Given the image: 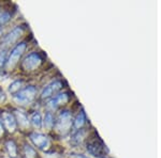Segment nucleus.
Instances as JSON below:
<instances>
[{
    "label": "nucleus",
    "mask_w": 161,
    "mask_h": 158,
    "mask_svg": "<svg viewBox=\"0 0 161 158\" xmlns=\"http://www.w3.org/2000/svg\"><path fill=\"white\" fill-rule=\"evenodd\" d=\"M7 61V53L6 51H0V72L4 69V64Z\"/></svg>",
    "instance_id": "obj_19"
},
{
    "label": "nucleus",
    "mask_w": 161,
    "mask_h": 158,
    "mask_svg": "<svg viewBox=\"0 0 161 158\" xmlns=\"http://www.w3.org/2000/svg\"><path fill=\"white\" fill-rule=\"evenodd\" d=\"M4 134H6V128H4L3 122H2L1 115H0V138H2L4 136Z\"/></svg>",
    "instance_id": "obj_20"
},
{
    "label": "nucleus",
    "mask_w": 161,
    "mask_h": 158,
    "mask_svg": "<svg viewBox=\"0 0 161 158\" xmlns=\"http://www.w3.org/2000/svg\"><path fill=\"white\" fill-rule=\"evenodd\" d=\"M70 100V95L67 92H59L55 96L50 98L45 102V109L50 112H55V111L61 109L64 106H66Z\"/></svg>",
    "instance_id": "obj_6"
},
{
    "label": "nucleus",
    "mask_w": 161,
    "mask_h": 158,
    "mask_svg": "<svg viewBox=\"0 0 161 158\" xmlns=\"http://www.w3.org/2000/svg\"><path fill=\"white\" fill-rule=\"evenodd\" d=\"M23 34H24V28L22 26H17L14 29H12L8 34H6L1 38L0 48L2 49V51H6L8 48H10L11 46L14 45Z\"/></svg>",
    "instance_id": "obj_7"
},
{
    "label": "nucleus",
    "mask_w": 161,
    "mask_h": 158,
    "mask_svg": "<svg viewBox=\"0 0 161 158\" xmlns=\"http://www.w3.org/2000/svg\"><path fill=\"white\" fill-rule=\"evenodd\" d=\"M37 95H38L37 88L32 84H29V85H25L19 93L13 95L12 97L16 105L28 106L35 102V99L37 98Z\"/></svg>",
    "instance_id": "obj_2"
},
{
    "label": "nucleus",
    "mask_w": 161,
    "mask_h": 158,
    "mask_svg": "<svg viewBox=\"0 0 161 158\" xmlns=\"http://www.w3.org/2000/svg\"><path fill=\"white\" fill-rule=\"evenodd\" d=\"M64 88V81L62 80H54V81L50 82L47 85L44 87L40 94V99L41 100H48L50 98L55 96L56 94H58L59 92Z\"/></svg>",
    "instance_id": "obj_8"
},
{
    "label": "nucleus",
    "mask_w": 161,
    "mask_h": 158,
    "mask_svg": "<svg viewBox=\"0 0 161 158\" xmlns=\"http://www.w3.org/2000/svg\"><path fill=\"white\" fill-rule=\"evenodd\" d=\"M54 121H55V116L50 111H46L45 115L43 118V127L46 130H52L54 127Z\"/></svg>",
    "instance_id": "obj_16"
},
{
    "label": "nucleus",
    "mask_w": 161,
    "mask_h": 158,
    "mask_svg": "<svg viewBox=\"0 0 161 158\" xmlns=\"http://www.w3.org/2000/svg\"><path fill=\"white\" fill-rule=\"evenodd\" d=\"M86 115H85L84 110H80L79 113L76 115V116L73 120V124H72V128H73L74 131L80 130L84 127V125L86 124Z\"/></svg>",
    "instance_id": "obj_13"
},
{
    "label": "nucleus",
    "mask_w": 161,
    "mask_h": 158,
    "mask_svg": "<svg viewBox=\"0 0 161 158\" xmlns=\"http://www.w3.org/2000/svg\"><path fill=\"white\" fill-rule=\"evenodd\" d=\"M27 49V43L26 42H19L17 43L14 47L12 48L10 55L7 57V61L4 64V69L8 72H12L15 67L17 66L20 58L24 55V53Z\"/></svg>",
    "instance_id": "obj_3"
},
{
    "label": "nucleus",
    "mask_w": 161,
    "mask_h": 158,
    "mask_svg": "<svg viewBox=\"0 0 161 158\" xmlns=\"http://www.w3.org/2000/svg\"><path fill=\"white\" fill-rule=\"evenodd\" d=\"M4 146H6L7 153L9 155L10 158H17L19 157V147H17L16 142L13 139H9L6 141L4 143Z\"/></svg>",
    "instance_id": "obj_14"
},
{
    "label": "nucleus",
    "mask_w": 161,
    "mask_h": 158,
    "mask_svg": "<svg viewBox=\"0 0 161 158\" xmlns=\"http://www.w3.org/2000/svg\"><path fill=\"white\" fill-rule=\"evenodd\" d=\"M42 63L43 58L40 55V53L32 51V53L28 54L20 62V69L24 72H33L42 65Z\"/></svg>",
    "instance_id": "obj_4"
},
{
    "label": "nucleus",
    "mask_w": 161,
    "mask_h": 158,
    "mask_svg": "<svg viewBox=\"0 0 161 158\" xmlns=\"http://www.w3.org/2000/svg\"><path fill=\"white\" fill-rule=\"evenodd\" d=\"M13 115H14L15 120H16L17 127L22 129H28V127L30 126V122H29V118H28L25 112L19 110H15Z\"/></svg>",
    "instance_id": "obj_11"
},
{
    "label": "nucleus",
    "mask_w": 161,
    "mask_h": 158,
    "mask_svg": "<svg viewBox=\"0 0 161 158\" xmlns=\"http://www.w3.org/2000/svg\"><path fill=\"white\" fill-rule=\"evenodd\" d=\"M72 124H73L72 113L67 109H62L55 118L53 129L59 137H66L71 131Z\"/></svg>",
    "instance_id": "obj_1"
},
{
    "label": "nucleus",
    "mask_w": 161,
    "mask_h": 158,
    "mask_svg": "<svg viewBox=\"0 0 161 158\" xmlns=\"http://www.w3.org/2000/svg\"><path fill=\"white\" fill-rule=\"evenodd\" d=\"M24 87H25L24 81H23L22 79H16L9 85V92L11 93V95L13 96V95H15L16 93H19Z\"/></svg>",
    "instance_id": "obj_17"
},
{
    "label": "nucleus",
    "mask_w": 161,
    "mask_h": 158,
    "mask_svg": "<svg viewBox=\"0 0 161 158\" xmlns=\"http://www.w3.org/2000/svg\"><path fill=\"white\" fill-rule=\"evenodd\" d=\"M6 99H7V96H6V94H4V91L0 88V104L4 103Z\"/></svg>",
    "instance_id": "obj_21"
},
{
    "label": "nucleus",
    "mask_w": 161,
    "mask_h": 158,
    "mask_svg": "<svg viewBox=\"0 0 161 158\" xmlns=\"http://www.w3.org/2000/svg\"><path fill=\"white\" fill-rule=\"evenodd\" d=\"M2 119V122H3V125L6 130H8L9 133H15L17 129V123L16 120H15V116L13 115V112H10V111H2L0 113Z\"/></svg>",
    "instance_id": "obj_10"
},
{
    "label": "nucleus",
    "mask_w": 161,
    "mask_h": 158,
    "mask_svg": "<svg viewBox=\"0 0 161 158\" xmlns=\"http://www.w3.org/2000/svg\"><path fill=\"white\" fill-rule=\"evenodd\" d=\"M29 122L30 125L35 129H37V130H40V129L43 128V118L42 115L40 113V111H33L30 115Z\"/></svg>",
    "instance_id": "obj_12"
},
{
    "label": "nucleus",
    "mask_w": 161,
    "mask_h": 158,
    "mask_svg": "<svg viewBox=\"0 0 161 158\" xmlns=\"http://www.w3.org/2000/svg\"><path fill=\"white\" fill-rule=\"evenodd\" d=\"M2 35H3V31H2V29L0 28V38H2Z\"/></svg>",
    "instance_id": "obj_23"
},
{
    "label": "nucleus",
    "mask_w": 161,
    "mask_h": 158,
    "mask_svg": "<svg viewBox=\"0 0 161 158\" xmlns=\"http://www.w3.org/2000/svg\"><path fill=\"white\" fill-rule=\"evenodd\" d=\"M11 13L8 11H3L0 13V27H3L4 25L8 24V23L11 20Z\"/></svg>",
    "instance_id": "obj_18"
},
{
    "label": "nucleus",
    "mask_w": 161,
    "mask_h": 158,
    "mask_svg": "<svg viewBox=\"0 0 161 158\" xmlns=\"http://www.w3.org/2000/svg\"><path fill=\"white\" fill-rule=\"evenodd\" d=\"M71 157L72 158H88L86 156H84V155H80V154H72Z\"/></svg>",
    "instance_id": "obj_22"
},
{
    "label": "nucleus",
    "mask_w": 161,
    "mask_h": 158,
    "mask_svg": "<svg viewBox=\"0 0 161 158\" xmlns=\"http://www.w3.org/2000/svg\"><path fill=\"white\" fill-rule=\"evenodd\" d=\"M29 139L33 145L43 152L48 151V149L51 147V139L44 134L32 131L29 134Z\"/></svg>",
    "instance_id": "obj_9"
},
{
    "label": "nucleus",
    "mask_w": 161,
    "mask_h": 158,
    "mask_svg": "<svg viewBox=\"0 0 161 158\" xmlns=\"http://www.w3.org/2000/svg\"><path fill=\"white\" fill-rule=\"evenodd\" d=\"M38 152L30 144L24 143L22 149V158H38Z\"/></svg>",
    "instance_id": "obj_15"
},
{
    "label": "nucleus",
    "mask_w": 161,
    "mask_h": 158,
    "mask_svg": "<svg viewBox=\"0 0 161 158\" xmlns=\"http://www.w3.org/2000/svg\"><path fill=\"white\" fill-rule=\"evenodd\" d=\"M86 149L90 155H92L95 157H101L104 154L106 147L102 140L99 138V136L96 133H93L86 140Z\"/></svg>",
    "instance_id": "obj_5"
}]
</instances>
